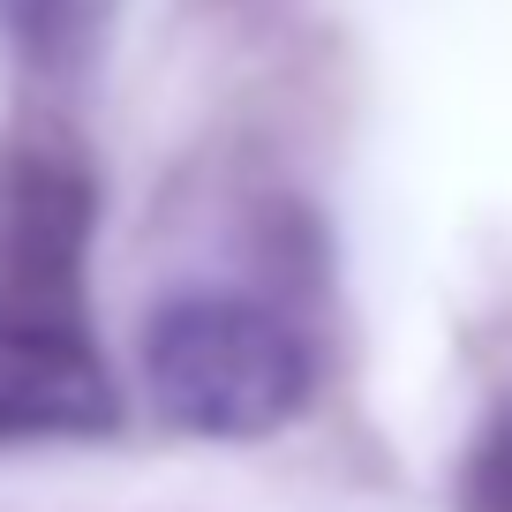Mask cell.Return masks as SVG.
I'll return each mask as SVG.
<instances>
[{"label": "cell", "mask_w": 512, "mask_h": 512, "mask_svg": "<svg viewBox=\"0 0 512 512\" xmlns=\"http://www.w3.org/2000/svg\"><path fill=\"white\" fill-rule=\"evenodd\" d=\"M460 512H512V407L475 437V445H467Z\"/></svg>", "instance_id": "5b68a950"}, {"label": "cell", "mask_w": 512, "mask_h": 512, "mask_svg": "<svg viewBox=\"0 0 512 512\" xmlns=\"http://www.w3.org/2000/svg\"><path fill=\"white\" fill-rule=\"evenodd\" d=\"M144 384L181 437H272L317 392L309 339L256 294H181L144 332Z\"/></svg>", "instance_id": "6da1fadb"}, {"label": "cell", "mask_w": 512, "mask_h": 512, "mask_svg": "<svg viewBox=\"0 0 512 512\" xmlns=\"http://www.w3.org/2000/svg\"><path fill=\"white\" fill-rule=\"evenodd\" d=\"M83 241H91V181L53 151L0 159V302L83 317Z\"/></svg>", "instance_id": "7a4b0ae2"}, {"label": "cell", "mask_w": 512, "mask_h": 512, "mask_svg": "<svg viewBox=\"0 0 512 512\" xmlns=\"http://www.w3.org/2000/svg\"><path fill=\"white\" fill-rule=\"evenodd\" d=\"M0 23L38 76H76L98 46V0H0Z\"/></svg>", "instance_id": "277c9868"}, {"label": "cell", "mask_w": 512, "mask_h": 512, "mask_svg": "<svg viewBox=\"0 0 512 512\" xmlns=\"http://www.w3.org/2000/svg\"><path fill=\"white\" fill-rule=\"evenodd\" d=\"M121 422L113 369L98 362L83 317L0 302V437H106Z\"/></svg>", "instance_id": "3957f363"}]
</instances>
